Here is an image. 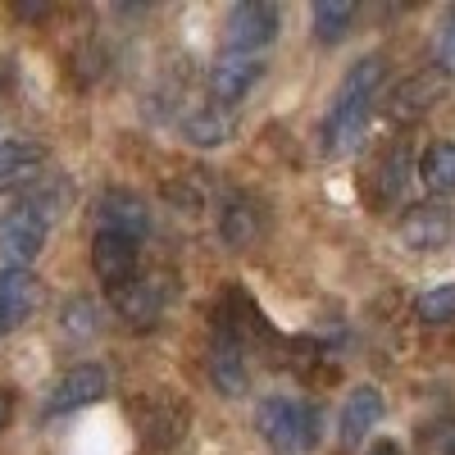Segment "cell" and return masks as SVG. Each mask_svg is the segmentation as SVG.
<instances>
[{
	"mask_svg": "<svg viewBox=\"0 0 455 455\" xmlns=\"http://www.w3.org/2000/svg\"><path fill=\"white\" fill-rule=\"evenodd\" d=\"M223 32H228V51L255 55L278 36V10L269 0H242V5H233V14H228Z\"/></svg>",
	"mask_w": 455,
	"mask_h": 455,
	"instance_id": "8992f818",
	"label": "cell"
},
{
	"mask_svg": "<svg viewBox=\"0 0 455 455\" xmlns=\"http://www.w3.org/2000/svg\"><path fill=\"white\" fill-rule=\"evenodd\" d=\"M259 73H264V64H259L255 55H237V51L219 55L214 68H210V100L223 105V109L237 105V100L259 83Z\"/></svg>",
	"mask_w": 455,
	"mask_h": 455,
	"instance_id": "7c38bea8",
	"label": "cell"
},
{
	"mask_svg": "<svg viewBox=\"0 0 455 455\" xmlns=\"http://www.w3.org/2000/svg\"><path fill=\"white\" fill-rule=\"evenodd\" d=\"M410 178V156H405V146H392V150H383V160L373 164V173H369V182H373V201L378 205H392L401 192H405V182Z\"/></svg>",
	"mask_w": 455,
	"mask_h": 455,
	"instance_id": "ac0fdd59",
	"label": "cell"
},
{
	"mask_svg": "<svg viewBox=\"0 0 455 455\" xmlns=\"http://www.w3.org/2000/svg\"><path fill=\"white\" fill-rule=\"evenodd\" d=\"M109 392V373L100 364H73L55 378V387L46 396V410L51 414H68V410H87L96 405L100 396Z\"/></svg>",
	"mask_w": 455,
	"mask_h": 455,
	"instance_id": "52a82bcc",
	"label": "cell"
},
{
	"mask_svg": "<svg viewBox=\"0 0 455 455\" xmlns=\"http://www.w3.org/2000/svg\"><path fill=\"white\" fill-rule=\"evenodd\" d=\"M187 424H192V410L173 396H137L132 401V428L146 451L178 446L187 437Z\"/></svg>",
	"mask_w": 455,
	"mask_h": 455,
	"instance_id": "3957f363",
	"label": "cell"
},
{
	"mask_svg": "<svg viewBox=\"0 0 455 455\" xmlns=\"http://www.w3.org/2000/svg\"><path fill=\"white\" fill-rule=\"evenodd\" d=\"M46 246V214L36 205H19L0 219V259L5 269H28Z\"/></svg>",
	"mask_w": 455,
	"mask_h": 455,
	"instance_id": "277c9868",
	"label": "cell"
},
{
	"mask_svg": "<svg viewBox=\"0 0 455 455\" xmlns=\"http://www.w3.org/2000/svg\"><path fill=\"white\" fill-rule=\"evenodd\" d=\"M451 228H455V214L446 205L428 201V205H410L396 223V233L410 251H437L451 242Z\"/></svg>",
	"mask_w": 455,
	"mask_h": 455,
	"instance_id": "30bf717a",
	"label": "cell"
},
{
	"mask_svg": "<svg viewBox=\"0 0 455 455\" xmlns=\"http://www.w3.org/2000/svg\"><path fill=\"white\" fill-rule=\"evenodd\" d=\"M259 205L251 201V196H228L223 205H219V233H223V242L228 246H251L255 237H259Z\"/></svg>",
	"mask_w": 455,
	"mask_h": 455,
	"instance_id": "e0dca14e",
	"label": "cell"
},
{
	"mask_svg": "<svg viewBox=\"0 0 455 455\" xmlns=\"http://www.w3.org/2000/svg\"><path fill=\"white\" fill-rule=\"evenodd\" d=\"M42 306V283L32 269H0V332H14Z\"/></svg>",
	"mask_w": 455,
	"mask_h": 455,
	"instance_id": "8fae6325",
	"label": "cell"
},
{
	"mask_svg": "<svg viewBox=\"0 0 455 455\" xmlns=\"http://www.w3.org/2000/svg\"><path fill=\"white\" fill-rule=\"evenodd\" d=\"M19 14H23V19H46L51 10H46V5H19Z\"/></svg>",
	"mask_w": 455,
	"mask_h": 455,
	"instance_id": "f1b7e54d",
	"label": "cell"
},
{
	"mask_svg": "<svg viewBox=\"0 0 455 455\" xmlns=\"http://www.w3.org/2000/svg\"><path fill=\"white\" fill-rule=\"evenodd\" d=\"M42 169V146L36 141H0V187L28 182Z\"/></svg>",
	"mask_w": 455,
	"mask_h": 455,
	"instance_id": "ffe728a7",
	"label": "cell"
},
{
	"mask_svg": "<svg viewBox=\"0 0 455 455\" xmlns=\"http://www.w3.org/2000/svg\"><path fill=\"white\" fill-rule=\"evenodd\" d=\"M164 196H169L178 210H187V214H201V210L210 205V182H205V178H173V182L164 187Z\"/></svg>",
	"mask_w": 455,
	"mask_h": 455,
	"instance_id": "603a6c76",
	"label": "cell"
},
{
	"mask_svg": "<svg viewBox=\"0 0 455 455\" xmlns=\"http://www.w3.org/2000/svg\"><path fill=\"white\" fill-rule=\"evenodd\" d=\"M310 19H315V36L328 46V42H341V32L355 23V5L351 0H315Z\"/></svg>",
	"mask_w": 455,
	"mask_h": 455,
	"instance_id": "44dd1931",
	"label": "cell"
},
{
	"mask_svg": "<svg viewBox=\"0 0 455 455\" xmlns=\"http://www.w3.org/2000/svg\"><path fill=\"white\" fill-rule=\"evenodd\" d=\"M237 132V114L223 109V105H192L182 114V137L192 146H223L228 137Z\"/></svg>",
	"mask_w": 455,
	"mask_h": 455,
	"instance_id": "2e32d148",
	"label": "cell"
},
{
	"mask_svg": "<svg viewBox=\"0 0 455 455\" xmlns=\"http://www.w3.org/2000/svg\"><path fill=\"white\" fill-rule=\"evenodd\" d=\"M419 455H455V419L428 424L419 433Z\"/></svg>",
	"mask_w": 455,
	"mask_h": 455,
	"instance_id": "484cf974",
	"label": "cell"
},
{
	"mask_svg": "<svg viewBox=\"0 0 455 455\" xmlns=\"http://www.w3.org/2000/svg\"><path fill=\"white\" fill-rule=\"evenodd\" d=\"M255 428L269 442L274 455H306L319 437L315 410L306 401H291V396H264L255 405Z\"/></svg>",
	"mask_w": 455,
	"mask_h": 455,
	"instance_id": "7a4b0ae2",
	"label": "cell"
},
{
	"mask_svg": "<svg viewBox=\"0 0 455 455\" xmlns=\"http://www.w3.org/2000/svg\"><path fill=\"white\" fill-rule=\"evenodd\" d=\"M433 51H437L442 73H455V5L442 14V23H437V32H433Z\"/></svg>",
	"mask_w": 455,
	"mask_h": 455,
	"instance_id": "d4e9b609",
	"label": "cell"
},
{
	"mask_svg": "<svg viewBox=\"0 0 455 455\" xmlns=\"http://www.w3.org/2000/svg\"><path fill=\"white\" fill-rule=\"evenodd\" d=\"M383 73H387L383 55H364L347 68V78H341V87L328 105V119H323V156H347V150H355L364 141Z\"/></svg>",
	"mask_w": 455,
	"mask_h": 455,
	"instance_id": "6da1fadb",
	"label": "cell"
},
{
	"mask_svg": "<svg viewBox=\"0 0 455 455\" xmlns=\"http://www.w3.org/2000/svg\"><path fill=\"white\" fill-rule=\"evenodd\" d=\"M10 419H14V396H10V392H0V433L10 428Z\"/></svg>",
	"mask_w": 455,
	"mask_h": 455,
	"instance_id": "4316f807",
	"label": "cell"
},
{
	"mask_svg": "<svg viewBox=\"0 0 455 455\" xmlns=\"http://www.w3.org/2000/svg\"><path fill=\"white\" fill-rule=\"evenodd\" d=\"M60 328L68 332V337H96V328H100V319H96V306H92V300H68V306H64V315H60Z\"/></svg>",
	"mask_w": 455,
	"mask_h": 455,
	"instance_id": "cb8c5ba5",
	"label": "cell"
},
{
	"mask_svg": "<svg viewBox=\"0 0 455 455\" xmlns=\"http://www.w3.org/2000/svg\"><path fill=\"white\" fill-rule=\"evenodd\" d=\"M414 315H419L424 323H451L455 319V283H437V287L419 291Z\"/></svg>",
	"mask_w": 455,
	"mask_h": 455,
	"instance_id": "7402d4cb",
	"label": "cell"
},
{
	"mask_svg": "<svg viewBox=\"0 0 455 455\" xmlns=\"http://www.w3.org/2000/svg\"><path fill=\"white\" fill-rule=\"evenodd\" d=\"M92 269H96V278H100L109 291L128 287V283L137 278V242L96 233V242H92Z\"/></svg>",
	"mask_w": 455,
	"mask_h": 455,
	"instance_id": "4fadbf2b",
	"label": "cell"
},
{
	"mask_svg": "<svg viewBox=\"0 0 455 455\" xmlns=\"http://www.w3.org/2000/svg\"><path fill=\"white\" fill-rule=\"evenodd\" d=\"M96 219H100V233L109 237H124V242H137L150 233V205L137 196V192H105L96 201Z\"/></svg>",
	"mask_w": 455,
	"mask_h": 455,
	"instance_id": "ba28073f",
	"label": "cell"
},
{
	"mask_svg": "<svg viewBox=\"0 0 455 455\" xmlns=\"http://www.w3.org/2000/svg\"><path fill=\"white\" fill-rule=\"evenodd\" d=\"M364 455H401V446H396V442H373Z\"/></svg>",
	"mask_w": 455,
	"mask_h": 455,
	"instance_id": "83f0119b",
	"label": "cell"
},
{
	"mask_svg": "<svg viewBox=\"0 0 455 455\" xmlns=\"http://www.w3.org/2000/svg\"><path fill=\"white\" fill-rule=\"evenodd\" d=\"M419 182L433 196L455 192V141H433L419 156Z\"/></svg>",
	"mask_w": 455,
	"mask_h": 455,
	"instance_id": "d6986e66",
	"label": "cell"
},
{
	"mask_svg": "<svg viewBox=\"0 0 455 455\" xmlns=\"http://www.w3.org/2000/svg\"><path fill=\"white\" fill-rule=\"evenodd\" d=\"M383 392H378L373 383H364V387H355L351 396H347V405H341V428H337V437H341V446H360L378 424H383Z\"/></svg>",
	"mask_w": 455,
	"mask_h": 455,
	"instance_id": "5bb4252c",
	"label": "cell"
},
{
	"mask_svg": "<svg viewBox=\"0 0 455 455\" xmlns=\"http://www.w3.org/2000/svg\"><path fill=\"white\" fill-rule=\"evenodd\" d=\"M446 96H451V73L424 68V73L405 78V83L387 96V114H392L396 124H414V119H424V114H433Z\"/></svg>",
	"mask_w": 455,
	"mask_h": 455,
	"instance_id": "5b68a950",
	"label": "cell"
},
{
	"mask_svg": "<svg viewBox=\"0 0 455 455\" xmlns=\"http://www.w3.org/2000/svg\"><path fill=\"white\" fill-rule=\"evenodd\" d=\"M109 296H114V315H119L124 323H132L137 332L156 328L160 315H164V306H169V291H164V283H156V278H132L128 287L109 291Z\"/></svg>",
	"mask_w": 455,
	"mask_h": 455,
	"instance_id": "9c48e42d",
	"label": "cell"
},
{
	"mask_svg": "<svg viewBox=\"0 0 455 455\" xmlns=\"http://www.w3.org/2000/svg\"><path fill=\"white\" fill-rule=\"evenodd\" d=\"M205 373H210V383H214L223 396H242L246 383H251L246 351L237 347V341H228V337H214V347H210V355H205Z\"/></svg>",
	"mask_w": 455,
	"mask_h": 455,
	"instance_id": "9a60e30c",
	"label": "cell"
}]
</instances>
